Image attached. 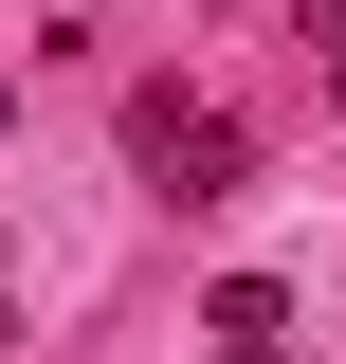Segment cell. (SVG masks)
Wrapping results in <instances>:
<instances>
[{
    "label": "cell",
    "mask_w": 346,
    "mask_h": 364,
    "mask_svg": "<svg viewBox=\"0 0 346 364\" xmlns=\"http://www.w3.org/2000/svg\"><path fill=\"white\" fill-rule=\"evenodd\" d=\"M146 182H164V200H237V164H256V128H237V109H182V91H164V109H146Z\"/></svg>",
    "instance_id": "obj_1"
},
{
    "label": "cell",
    "mask_w": 346,
    "mask_h": 364,
    "mask_svg": "<svg viewBox=\"0 0 346 364\" xmlns=\"http://www.w3.org/2000/svg\"><path fill=\"white\" fill-rule=\"evenodd\" d=\"M310 55H328V91H346V0H310Z\"/></svg>",
    "instance_id": "obj_3"
},
{
    "label": "cell",
    "mask_w": 346,
    "mask_h": 364,
    "mask_svg": "<svg viewBox=\"0 0 346 364\" xmlns=\"http://www.w3.org/2000/svg\"><path fill=\"white\" fill-rule=\"evenodd\" d=\"M256 364H292V346H256Z\"/></svg>",
    "instance_id": "obj_5"
},
{
    "label": "cell",
    "mask_w": 346,
    "mask_h": 364,
    "mask_svg": "<svg viewBox=\"0 0 346 364\" xmlns=\"http://www.w3.org/2000/svg\"><path fill=\"white\" fill-rule=\"evenodd\" d=\"M0 346H19V273H0Z\"/></svg>",
    "instance_id": "obj_4"
},
{
    "label": "cell",
    "mask_w": 346,
    "mask_h": 364,
    "mask_svg": "<svg viewBox=\"0 0 346 364\" xmlns=\"http://www.w3.org/2000/svg\"><path fill=\"white\" fill-rule=\"evenodd\" d=\"M201 328H219V364H256V346H292V291H273V273H219Z\"/></svg>",
    "instance_id": "obj_2"
}]
</instances>
